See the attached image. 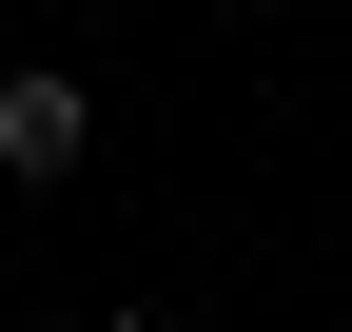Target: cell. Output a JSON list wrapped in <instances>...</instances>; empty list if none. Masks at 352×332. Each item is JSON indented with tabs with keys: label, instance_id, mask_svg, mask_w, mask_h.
Returning a JSON list of instances; mask_svg holds the SVG:
<instances>
[{
	"label": "cell",
	"instance_id": "1",
	"mask_svg": "<svg viewBox=\"0 0 352 332\" xmlns=\"http://www.w3.org/2000/svg\"><path fill=\"white\" fill-rule=\"evenodd\" d=\"M0 176H78V78H0Z\"/></svg>",
	"mask_w": 352,
	"mask_h": 332
}]
</instances>
